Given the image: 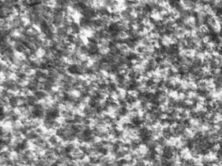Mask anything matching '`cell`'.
Returning <instances> with one entry per match:
<instances>
[{"label":"cell","mask_w":222,"mask_h":166,"mask_svg":"<svg viewBox=\"0 0 222 166\" xmlns=\"http://www.w3.org/2000/svg\"><path fill=\"white\" fill-rule=\"evenodd\" d=\"M201 40H202V42L204 44H207L211 41L210 36V35H205V36L202 38Z\"/></svg>","instance_id":"cell-1"}]
</instances>
